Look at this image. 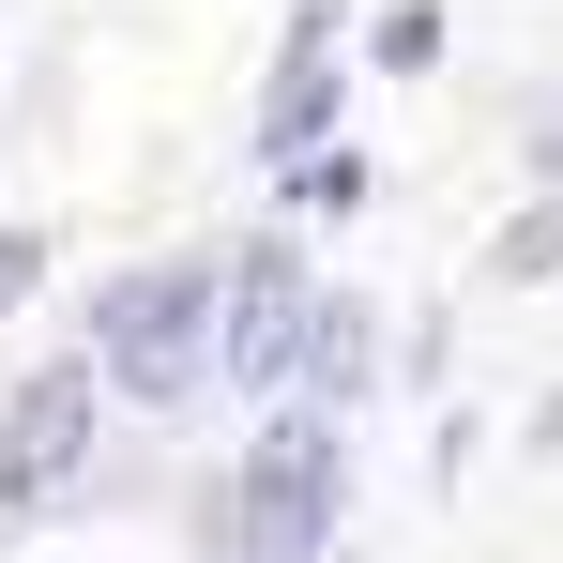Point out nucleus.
<instances>
[{"mask_svg":"<svg viewBox=\"0 0 563 563\" xmlns=\"http://www.w3.org/2000/svg\"><path fill=\"white\" fill-rule=\"evenodd\" d=\"M92 366L122 380L137 411L198 396V380H213V260H153V275H122L107 320H92Z\"/></svg>","mask_w":563,"mask_h":563,"instance_id":"obj_1","label":"nucleus"},{"mask_svg":"<svg viewBox=\"0 0 563 563\" xmlns=\"http://www.w3.org/2000/svg\"><path fill=\"white\" fill-rule=\"evenodd\" d=\"M305 320H320V289L289 244H244L229 275H213V380H244V396H289L305 366Z\"/></svg>","mask_w":563,"mask_h":563,"instance_id":"obj_2","label":"nucleus"},{"mask_svg":"<svg viewBox=\"0 0 563 563\" xmlns=\"http://www.w3.org/2000/svg\"><path fill=\"white\" fill-rule=\"evenodd\" d=\"M335 503H351L335 427H275V442H260V472L229 487V549H244V563H305L320 533H335Z\"/></svg>","mask_w":563,"mask_h":563,"instance_id":"obj_3","label":"nucleus"},{"mask_svg":"<svg viewBox=\"0 0 563 563\" xmlns=\"http://www.w3.org/2000/svg\"><path fill=\"white\" fill-rule=\"evenodd\" d=\"M77 442H92V366H46L15 396V427H0V503H46L77 472Z\"/></svg>","mask_w":563,"mask_h":563,"instance_id":"obj_4","label":"nucleus"},{"mask_svg":"<svg viewBox=\"0 0 563 563\" xmlns=\"http://www.w3.org/2000/svg\"><path fill=\"white\" fill-rule=\"evenodd\" d=\"M15 289H31V229H0V305H15Z\"/></svg>","mask_w":563,"mask_h":563,"instance_id":"obj_5","label":"nucleus"}]
</instances>
